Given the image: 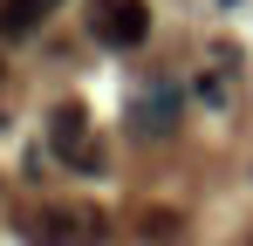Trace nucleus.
I'll return each mask as SVG.
<instances>
[{"label": "nucleus", "mask_w": 253, "mask_h": 246, "mask_svg": "<svg viewBox=\"0 0 253 246\" xmlns=\"http://www.w3.org/2000/svg\"><path fill=\"white\" fill-rule=\"evenodd\" d=\"M48 14H55V0H0V35L21 41V35H35Z\"/></svg>", "instance_id": "20e7f679"}, {"label": "nucleus", "mask_w": 253, "mask_h": 246, "mask_svg": "<svg viewBox=\"0 0 253 246\" xmlns=\"http://www.w3.org/2000/svg\"><path fill=\"white\" fill-rule=\"evenodd\" d=\"M178 233H185V219H178V212H165V205H151V212H144V240H178Z\"/></svg>", "instance_id": "423d86ee"}, {"label": "nucleus", "mask_w": 253, "mask_h": 246, "mask_svg": "<svg viewBox=\"0 0 253 246\" xmlns=\"http://www.w3.org/2000/svg\"><path fill=\"white\" fill-rule=\"evenodd\" d=\"M171 123H178V96H171V89H151V96L137 103V130H151V137H165Z\"/></svg>", "instance_id": "39448f33"}, {"label": "nucleus", "mask_w": 253, "mask_h": 246, "mask_svg": "<svg viewBox=\"0 0 253 246\" xmlns=\"http://www.w3.org/2000/svg\"><path fill=\"white\" fill-rule=\"evenodd\" d=\"M144 35H151V7H144V0H103V7H96V41L137 48Z\"/></svg>", "instance_id": "f03ea898"}, {"label": "nucleus", "mask_w": 253, "mask_h": 246, "mask_svg": "<svg viewBox=\"0 0 253 246\" xmlns=\"http://www.w3.org/2000/svg\"><path fill=\"white\" fill-rule=\"evenodd\" d=\"M42 246H76V240H103V219H76V212H48L35 226Z\"/></svg>", "instance_id": "7ed1b4c3"}, {"label": "nucleus", "mask_w": 253, "mask_h": 246, "mask_svg": "<svg viewBox=\"0 0 253 246\" xmlns=\"http://www.w3.org/2000/svg\"><path fill=\"white\" fill-rule=\"evenodd\" d=\"M226 7H233V0H226Z\"/></svg>", "instance_id": "0eeeda50"}, {"label": "nucleus", "mask_w": 253, "mask_h": 246, "mask_svg": "<svg viewBox=\"0 0 253 246\" xmlns=\"http://www.w3.org/2000/svg\"><path fill=\"white\" fill-rule=\"evenodd\" d=\"M48 144H55V158L76 164V171H96V164H103V151L89 144V117H83V103H62V110L48 117Z\"/></svg>", "instance_id": "f257e3e1"}]
</instances>
